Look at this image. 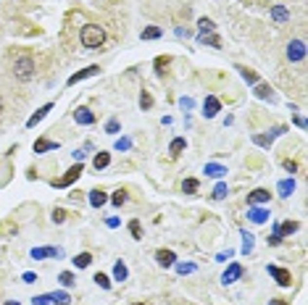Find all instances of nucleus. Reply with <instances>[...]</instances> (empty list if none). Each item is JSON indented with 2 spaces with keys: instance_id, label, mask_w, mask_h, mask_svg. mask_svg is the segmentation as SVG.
Wrapping results in <instances>:
<instances>
[{
  "instance_id": "40",
  "label": "nucleus",
  "mask_w": 308,
  "mask_h": 305,
  "mask_svg": "<svg viewBox=\"0 0 308 305\" xmlns=\"http://www.w3.org/2000/svg\"><path fill=\"white\" fill-rule=\"evenodd\" d=\"M129 232H132L135 239H140V221H132V224H129Z\"/></svg>"
},
{
  "instance_id": "21",
  "label": "nucleus",
  "mask_w": 308,
  "mask_h": 305,
  "mask_svg": "<svg viewBox=\"0 0 308 305\" xmlns=\"http://www.w3.org/2000/svg\"><path fill=\"white\" fill-rule=\"evenodd\" d=\"M93 163H95V168H97V171H100V168H106V166L111 163V155H108V153H97Z\"/></svg>"
},
{
  "instance_id": "36",
  "label": "nucleus",
  "mask_w": 308,
  "mask_h": 305,
  "mask_svg": "<svg viewBox=\"0 0 308 305\" xmlns=\"http://www.w3.org/2000/svg\"><path fill=\"white\" fill-rule=\"evenodd\" d=\"M176 271H179V274H192L195 266L192 263H179V266H176Z\"/></svg>"
},
{
  "instance_id": "43",
  "label": "nucleus",
  "mask_w": 308,
  "mask_h": 305,
  "mask_svg": "<svg viewBox=\"0 0 308 305\" xmlns=\"http://www.w3.org/2000/svg\"><path fill=\"white\" fill-rule=\"evenodd\" d=\"M63 218H66V213H63V211H56V213H53V221H56V224H61Z\"/></svg>"
},
{
  "instance_id": "47",
  "label": "nucleus",
  "mask_w": 308,
  "mask_h": 305,
  "mask_svg": "<svg viewBox=\"0 0 308 305\" xmlns=\"http://www.w3.org/2000/svg\"><path fill=\"white\" fill-rule=\"evenodd\" d=\"M35 279H37L35 274H24V282H27V284H32V282H35Z\"/></svg>"
},
{
  "instance_id": "12",
  "label": "nucleus",
  "mask_w": 308,
  "mask_h": 305,
  "mask_svg": "<svg viewBox=\"0 0 308 305\" xmlns=\"http://www.w3.org/2000/svg\"><path fill=\"white\" fill-rule=\"evenodd\" d=\"M97 66H90V69H84V71H79V74H74V76H69V84H77V82H82V79H87V76H95L97 74Z\"/></svg>"
},
{
  "instance_id": "29",
  "label": "nucleus",
  "mask_w": 308,
  "mask_h": 305,
  "mask_svg": "<svg viewBox=\"0 0 308 305\" xmlns=\"http://www.w3.org/2000/svg\"><path fill=\"white\" fill-rule=\"evenodd\" d=\"M255 95H258V97H274V92H271L269 84H258V87H255Z\"/></svg>"
},
{
  "instance_id": "7",
  "label": "nucleus",
  "mask_w": 308,
  "mask_h": 305,
  "mask_svg": "<svg viewBox=\"0 0 308 305\" xmlns=\"http://www.w3.org/2000/svg\"><path fill=\"white\" fill-rule=\"evenodd\" d=\"M221 103L216 100V97H206V103H203V116H208V119H213L216 113H219Z\"/></svg>"
},
{
  "instance_id": "8",
  "label": "nucleus",
  "mask_w": 308,
  "mask_h": 305,
  "mask_svg": "<svg viewBox=\"0 0 308 305\" xmlns=\"http://www.w3.org/2000/svg\"><path fill=\"white\" fill-rule=\"evenodd\" d=\"M79 174H82V166H74V168H69V171H66V177L56 181V187H69L71 181H74L77 177H79Z\"/></svg>"
},
{
  "instance_id": "34",
  "label": "nucleus",
  "mask_w": 308,
  "mask_h": 305,
  "mask_svg": "<svg viewBox=\"0 0 308 305\" xmlns=\"http://www.w3.org/2000/svg\"><path fill=\"white\" fill-rule=\"evenodd\" d=\"M58 279H61L63 287H71V284H74V276H71V271H63V274L58 276Z\"/></svg>"
},
{
  "instance_id": "23",
  "label": "nucleus",
  "mask_w": 308,
  "mask_h": 305,
  "mask_svg": "<svg viewBox=\"0 0 308 305\" xmlns=\"http://www.w3.org/2000/svg\"><path fill=\"white\" fill-rule=\"evenodd\" d=\"M114 276H116V279H119V282H124V279H127V276H129L127 266H124V263H116V266H114Z\"/></svg>"
},
{
  "instance_id": "38",
  "label": "nucleus",
  "mask_w": 308,
  "mask_h": 305,
  "mask_svg": "<svg viewBox=\"0 0 308 305\" xmlns=\"http://www.w3.org/2000/svg\"><path fill=\"white\" fill-rule=\"evenodd\" d=\"M242 237H245V242H242V250L250 252V250H253V234H242Z\"/></svg>"
},
{
  "instance_id": "26",
  "label": "nucleus",
  "mask_w": 308,
  "mask_h": 305,
  "mask_svg": "<svg viewBox=\"0 0 308 305\" xmlns=\"http://www.w3.org/2000/svg\"><path fill=\"white\" fill-rule=\"evenodd\" d=\"M198 27H200V35H206V32H213V29H216L211 18H200V21H198Z\"/></svg>"
},
{
  "instance_id": "13",
  "label": "nucleus",
  "mask_w": 308,
  "mask_h": 305,
  "mask_svg": "<svg viewBox=\"0 0 308 305\" xmlns=\"http://www.w3.org/2000/svg\"><path fill=\"white\" fill-rule=\"evenodd\" d=\"M106 203H108L106 192H100V190H93V192H90V205H93V208H100V205H106Z\"/></svg>"
},
{
  "instance_id": "39",
  "label": "nucleus",
  "mask_w": 308,
  "mask_h": 305,
  "mask_svg": "<svg viewBox=\"0 0 308 305\" xmlns=\"http://www.w3.org/2000/svg\"><path fill=\"white\" fill-rule=\"evenodd\" d=\"M140 106H142V108H150V106H153V97H150L148 92H142V97H140Z\"/></svg>"
},
{
  "instance_id": "48",
  "label": "nucleus",
  "mask_w": 308,
  "mask_h": 305,
  "mask_svg": "<svg viewBox=\"0 0 308 305\" xmlns=\"http://www.w3.org/2000/svg\"><path fill=\"white\" fill-rule=\"evenodd\" d=\"M269 305H287V303H285V300H271Z\"/></svg>"
},
{
  "instance_id": "6",
  "label": "nucleus",
  "mask_w": 308,
  "mask_h": 305,
  "mask_svg": "<svg viewBox=\"0 0 308 305\" xmlns=\"http://www.w3.org/2000/svg\"><path fill=\"white\" fill-rule=\"evenodd\" d=\"M240 276H242V266H240V263H232V266H229V269L224 271L221 282H224V284H232V282H237Z\"/></svg>"
},
{
  "instance_id": "15",
  "label": "nucleus",
  "mask_w": 308,
  "mask_h": 305,
  "mask_svg": "<svg viewBox=\"0 0 308 305\" xmlns=\"http://www.w3.org/2000/svg\"><path fill=\"white\" fill-rule=\"evenodd\" d=\"M277 190H279V195H282V197H290V195L295 192V181H292V179H282Z\"/></svg>"
},
{
  "instance_id": "19",
  "label": "nucleus",
  "mask_w": 308,
  "mask_h": 305,
  "mask_svg": "<svg viewBox=\"0 0 308 305\" xmlns=\"http://www.w3.org/2000/svg\"><path fill=\"white\" fill-rule=\"evenodd\" d=\"M90 263H93V255H90V252H79V255L74 258V266H77V269H87Z\"/></svg>"
},
{
  "instance_id": "14",
  "label": "nucleus",
  "mask_w": 308,
  "mask_h": 305,
  "mask_svg": "<svg viewBox=\"0 0 308 305\" xmlns=\"http://www.w3.org/2000/svg\"><path fill=\"white\" fill-rule=\"evenodd\" d=\"M74 119H77V121H79V124H84V126H87V124H95V116H93V113H90V111H87V108H79V111H77V113H74Z\"/></svg>"
},
{
  "instance_id": "5",
  "label": "nucleus",
  "mask_w": 308,
  "mask_h": 305,
  "mask_svg": "<svg viewBox=\"0 0 308 305\" xmlns=\"http://www.w3.org/2000/svg\"><path fill=\"white\" fill-rule=\"evenodd\" d=\"M63 255V250H58V248H35L32 250V258H61Z\"/></svg>"
},
{
  "instance_id": "37",
  "label": "nucleus",
  "mask_w": 308,
  "mask_h": 305,
  "mask_svg": "<svg viewBox=\"0 0 308 305\" xmlns=\"http://www.w3.org/2000/svg\"><path fill=\"white\" fill-rule=\"evenodd\" d=\"M106 132H108V134H116V132H119V121H116V119H111L108 124H106Z\"/></svg>"
},
{
  "instance_id": "32",
  "label": "nucleus",
  "mask_w": 308,
  "mask_h": 305,
  "mask_svg": "<svg viewBox=\"0 0 308 305\" xmlns=\"http://www.w3.org/2000/svg\"><path fill=\"white\" fill-rule=\"evenodd\" d=\"M227 197V184H216L213 190V200H224Z\"/></svg>"
},
{
  "instance_id": "31",
  "label": "nucleus",
  "mask_w": 308,
  "mask_h": 305,
  "mask_svg": "<svg viewBox=\"0 0 308 305\" xmlns=\"http://www.w3.org/2000/svg\"><path fill=\"white\" fill-rule=\"evenodd\" d=\"M95 284H97V287H103V289H108L111 287V279L106 274H95Z\"/></svg>"
},
{
  "instance_id": "17",
  "label": "nucleus",
  "mask_w": 308,
  "mask_h": 305,
  "mask_svg": "<svg viewBox=\"0 0 308 305\" xmlns=\"http://www.w3.org/2000/svg\"><path fill=\"white\" fill-rule=\"evenodd\" d=\"M58 142H50V140H37L35 142V153H45V150H56Z\"/></svg>"
},
{
  "instance_id": "1",
  "label": "nucleus",
  "mask_w": 308,
  "mask_h": 305,
  "mask_svg": "<svg viewBox=\"0 0 308 305\" xmlns=\"http://www.w3.org/2000/svg\"><path fill=\"white\" fill-rule=\"evenodd\" d=\"M79 37H82L84 48H100V45L106 42V32H103V27H97V24H87Z\"/></svg>"
},
{
  "instance_id": "18",
  "label": "nucleus",
  "mask_w": 308,
  "mask_h": 305,
  "mask_svg": "<svg viewBox=\"0 0 308 305\" xmlns=\"http://www.w3.org/2000/svg\"><path fill=\"white\" fill-rule=\"evenodd\" d=\"M206 174H208V177H216V179H219V177H224V174H227V168L219 166V163H206Z\"/></svg>"
},
{
  "instance_id": "24",
  "label": "nucleus",
  "mask_w": 308,
  "mask_h": 305,
  "mask_svg": "<svg viewBox=\"0 0 308 305\" xmlns=\"http://www.w3.org/2000/svg\"><path fill=\"white\" fill-rule=\"evenodd\" d=\"M182 190H185L187 195L198 192V179H185V184H182Z\"/></svg>"
},
{
  "instance_id": "11",
  "label": "nucleus",
  "mask_w": 308,
  "mask_h": 305,
  "mask_svg": "<svg viewBox=\"0 0 308 305\" xmlns=\"http://www.w3.org/2000/svg\"><path fill=\"white\" fill-rule=\"evenodd\" d=\"M248 218H250L253 224H264L269 218V211L266 208H250V211H248Z\"/></svg>"
},
{
  "instance_id": "20",
  "label": "nucleus",
  "mask_w": 308,
  "mask_h": 305,
  "mask_svg": "<svg viewBox=\"0 0 308 305\" xmlns=\"http://www.w3.org/2000/svg\"><path fill=\"white\" fill-rule=\"evenodd\" d=\"M271 18H277V21H285V18H290V11H287L285 5H274V8H271Z\"/></svg>"
},
{
  "instance_id": "27",
  "label": "nucleus",
  "mask_w": 308,
  "mask_h": 305,
  "mask_svg": "<svg viewBox=\"0 0 308 305\" xmlns=\"http://www.w3.org/2000/svg\"><path fill=\"white\" fill-rule=\"evenodd\" d=\"M200 42H208V45H213V48H219V37L216 35H211V32H206V35H200Z\"/></svg>"
},
{
  "instance_id": "16",
  "label": "nucleus",
  "mask_w": 308,
  "mask_h": 305,
  "mask_svg": "<svg viewBox=\"0 0 308 305\" xmlns=\"http://www.w3.org/2000/svg\"><path fill=\"white\" fill-rule=\"evenodd\" d=\"M50 108H53V106H50V103H48V106H42L40 111H37V113H35V116H32V119L27 121V126H37V124H40V121L45 119V113H48Z\"/></svg>"
},
{
  "instance_id": "28",
  "label": "nucleus",
  "mask_w": 308,
  "mask_h": 305,
  "mask_svg": "<svg viewBox=\"0 0 308 305\" xmlns=\"http://www.w3.org/2000/svg\"><path fill=\"white\" fill-rule=\"evenodd\" d=\"M169 150H172V155H179L182 150H185V140H182V137H179V140H174L172 145H169Z\"/></svg>"
},
{
  "instance_id": "9",
  "label": "nucleus",
  "mask_w": 308,
  "mask_h": 305,
  "mask_svg": "<svg viewBox=\"0 0 308 305\" xmlns=\"http://www.w3.org/2000/svg\"><path fill=\"white\" fill-rule=\"evenodd\" d=\"M155 261H158L163 269H169V266H174V263H176L172 250H158V252H155Z\"/></svg>"
},
{
  "instance_id": "33",
  "label": "nucleus",
  "mask_w": 308,
  "mask_h": 305,
  "mask_svg": "<svg viewBox=\"0 0 308 305\" xmlns=\"http://www.w3.org/2000/svg\"><path fill=\"white\" fill-rule=\"evenodd\" d=\"M111 200H114V205H124V203H127V192H124V190L114 192V197H111Z\"/></svg>"
},
{
  "instance_id": "46",
  "label": "nucleus",
  "mask_w": 308,
  "mask_h": 305,
  "mask_svg": "<svg viewBox=\"0 0 308 305\" xmlns=\"http://www.w3.org/2000/svg\"><path fill=\"white\" fill-rule=\"evenodd\" d=\"M285 168H287V171H290V174H292V171H295V168H298V166H295V163H292V161H285Z\"/></svg>"
},
{
  "instance_id": "4",
  "label": "nucleus",
  "mask_w": 308,
  "mask_h": 305,
  "mask_svg": "<svg viewBox=\"0 0 308 305\" xmlns=\"http://www.w3.org/2000/svg\"><path fill=\"white\" fill-rule=\"evenodd\" d=\"M269 274H271L274 279H277V284H282V287H290V271L279 269V266H269Z\"/></svg>"
},
{
  "instance_id": "10",
  "label": "nucleus",
  "mask_w": 308,
  "mask_h": 305,
  "mask_svg": "<svg viewBox=\"0 0 308 305\" xmlns=\"http://www.w3.org/2000/svg\"><path fill=\"white\" fill-rule=\"evenodd\" d=\"M248 203L250 205H261V203H269V192L266 190H253L248 195Z\"/></svg>"
},
{
  "instance_id": "44",
  "label": "nucleus",
  "mask_w": 308,
  "mask_h": 305,
  "mask_svg": "<svg viewBox=\"0 0 308 305\" xmlns=\"http://www.w3.org/2000/svg\"><path fill=\"white\" fill-rule=\"evenodd\" d=\"M255 142H258V145H264V147H269V145H271V140H269V137H253Z\"/></svg>"
},
{
  "instance_id": "41",
  "label": "nucleus",
  "mask_w": 308,
  "mask_h": 305,
  "mask_svg": "<svg viewBox=\"0 0 308 305\" xmlns=\"http://www.w3.org/2000/svg\"><path fill=\"white\" fill-rule=\"evenodd\" d=\"M129 147H132V142H129L127 137H124V140H119V142H116V150H129Z\"/></svg>"
},
{
  "instance_id": "22",
  "label": "nucleus",
  "mask_w": 308,
  "mask_h": 305,
  "mask_svg": "<svg viewBox=\"0 0 308 305\" xmlns=\"http://www.w3.org/2000/svg\"><path fill=\"white\" fill-rule=\"evenodd\" d=\"M158 37H161V29H158V27L142 29V40H158Z\"/></svg>"
},
{
  "instance_id": "45",
  "label": "nucleus",
  "mask_w": 308,
  "mask_h": 305,
  "mask_svg": "<svg viewBox=\"0 0 308 305\" xmlns=\"http://www.w3.org/2000/svg\"><path fill=\"white\" fill-rule=\"evenodd\" d=\"M179 103H182V108H192V100H190V97H182Z\"/></svg>"
},
{
  "instance_id": "50",
  "label": "nucleus",
  "mask_w": 308,
  "mask_h": 305,
  "mask_svg": "<svg viewBox=\"0 0 308 305\" xmlns=\"http://www.w3.org/2000/svg\"><path fill=\"white\" fill-rule=\"evenodd\" d=\"M0 113H3V97H0Z\"/></svg>"
},
{
  "instance_id": "2",
  "label": "nucleus",
  "mask_w": 308,
  "mask_h": 305,
  "mask_svg": "<svg viewBox=\"0 0 308 305\" xmlns=\"http://www.w3.org/2000/svg\"><path fill=\"white\" fill-rule=\"evenodd\" d=\"M14 74H16V79H21V82L32 79V74H35V61H32L29 55L19 58V61H16V66H14Z\"/></svg>"
},
{
  "instance_id": "42",
  "label": "nucleus",
  "mask_w": 308,
  "mask_h": 305,
  "mask_svg": "<svg viewBox=\"0 0 308 305\" xmlns=\"http://www.w3.org/2000/svg\"><path fill=\"white\" fill-rule=\"evenodd\" d=\"M240 74H242V76H245V79H248V82H255V79H258V76H255V74H253V71H248V69H240Z\"/></svg>"
},
{
  "instance_id": "3",
  "label": "nucleus",
  "mask_w": 308,
  "mask_h": 305,
  "mask_svg": "<svg viewBox=\"0 0 308 305\" xmlns=\"http://www.w3.org/2000/svg\"><path fill=\"white\" fill-rule=\"evenodd\" d=\"M287 58H290V61H303V58H306L303 40H292L290 45H287Z\"/></svg>"
},
{
  "instance_id": "30",
  "label": "nucleus",
  "mask_w": 308,
  "mask_h": 305,
  "mask_svg": "<svg viewBox=\"0 0 308 305\" xmlns=\"http://www.w3.org/2000/svg\"><path fill=\"white\" fill-rule=\"evenodd\" d=\"M35 305H58L53 300V295H40V297H35Z\"/></svg>"
},
{
  "instance_id": "35",
  "label": "nucleus",
  "mask_w": 308,
  "mask_h": 305,
  "mask_svg": "<svg viewBox=\"0 0 308 305\" xmlns=\"http://www.w3.org/2000/svg\"><path fill=\"white\" fill-rule=\"evenodd\" d=\"M53 300H56V303H61V305H69V303H71V297L66 295V292H56Z\"/></svg>"
},
{
  "instance_id": "49",
  "label": "nucleus",
  "mask_w": 308,
  "mask_h": 305,
  "mask_svg": "<svg viewBox=\"0 0 308 305\" xmlns=\"http://www.w3.org/2000/svg\"><path fill=\"white\" fill-rule=\"evenodd\" d=\"M5 305H19V303H16V300H8V303H5Z\"/></svg>"
},
{
  "instance_id": "25",
  "label": "nucleus",
  "mask_w": 308,
  "mask_h": 305,
  "mask_svg": "<svg viewBox=\"0 0 308 305\" xmlns=\"http://www.w3.org/2000/svg\"><path fill=\"white\" fill-rule=\"evenodd\" d=\"M295 229H298V224H295V221H287V224L277 226V232H279V234H292Z\"/></svg>"
}]
</instances>
